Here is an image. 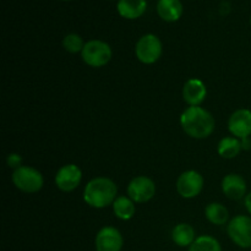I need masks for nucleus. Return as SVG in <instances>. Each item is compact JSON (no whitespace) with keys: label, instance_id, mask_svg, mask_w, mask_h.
I'll list each match as a JSON object with an SVG mask.
<instances>
[{"label":"nucleus","instance_id":"obj_18","mask_svg":"<svg viewBox=\"0 0 251 251\" xmlns=\"http://www.w3.org/2000/svg\"><path fill=\"white\" fill-rule=\"evenodd\" d=\"M243 150L242 140L234 136H226L220 140L217 146V152L222 158H235Z\"/></svg>","mask_w":251,"mask_h":251},{"label":"nucleus","instance_id":"obj_5","mask_svg":"<svg viewBox=\"0 0 251 251\" xmlns=\"http://www.w3.org/2000/svg\"><path fill=\"white\" fill-rule=\"evenodd\" d=\"M163 53V44L158 36L153 33H146L140 37L135 44V56L140 63L145 65H152L161 59Z\"/></svg>","mask_w":251,"mask_h":251},{"label":"nucleus","instance_id":"obj_8","mask_svg":"<svg viewBox=\"0 0 251 251\" xmlns=\"http://www.w3.org/2000/svg\"><path fill=\"white\" fill-rule=\"evenodd\" d=\"M127 196L135 203H146L156 195V184L146 176H137L130 180L126 188Z\"/></svg>","mask_w":251,"mask_h":251},{"label":"nucleus","instance_id":"obj_6","mask_svg":"<svg viewBox=\"0 0 251 251\" xmlns=\"http://www.w3.org/2000/svg\"><path fill=\"white\" fill-rule=\"evenodd\" d=\"M228 237L242 249L251 248V216L238 215L227 225Z\"/></svg>","mask_w":251,"mask_h":251},{"label":"nucleus","instance_id":"obj_24","mask_svg":"<svg viewBox=\"0 0 251 251\" xmlns=\"http://www.w3.org/2000/svg\"><path fill=\"white\" fill-rule=\"evenodd\" d=\"M242 146H243V150H250L251 149L250 137H247V139L242 140Z\"/></svg>","mask_w":251,"mask_h":251},{"label":"nucleus","instance_id":"obj_20","mask_svg":"<svg viewBox=\"0 0 251 251\" xmlns=\"http://www.w3.org/2000/svg\"><path fill=\"white\" fill-rule=\"evenodd\" d=\"M188 251H222V247L215 237L200 235L189 247Z\"/></svg>","mask_w":251,"mask_h":251},{"label":"nucleus","instance_id":"obj_7","mask_svg":"<svg viewBox=\"0 0 251 251\" xmlns=\"http://www.w3.org/2000/svg\"><path fill=\"white\" fill-rule=\"evenodd\" d=\"M203 185H205V179L202 174L199 173L198 171H185L178 176L176 179V193L183 199L190 200L199 196L202 191Z\"/></svg>","mask_w":251,"mask_h":251},{"label":"nucleus","instance_id":"obj_19","mask_svg":"<svg viewBox=\"0 0 251 251\" xmlns=\"http://www.w3.org/2000/svg\"><path fill=\"white\" fill-rule=\"evenodd\" d=\"M205 217L212 225L225 226L229 220V212L223 203L211 202L206 206Z\"/></svg>","mask_w":251,"mask_h":251},{"label":"nucleus","instance_id":"obj_13","mask_svg":"<svg viewBox=\"0 0 251 251\" xmlns=\"http://www.w3.org/2000/svg\"><path fill=\"white\" fill-rule=\"evenodd\" d=\"M222 191L230 200H240L248 195V184L244 176L237 173H229L222 179Z\"/></svg>","mask_w":251,"mask_h":251},{"label":"nucleus","instance_id":"obj_1","mask_svg":"<svg viewBox=\"0 0 251 251\" xmlns=\"http://www.w3.org/2000/svg\"><path fill=\"white\" fill-rule=\"evenodd\" d=\"M180 126L191 139H207L216 127L215 117L202 107H188L180 115Z\"/></svg>","mask_w":251,"mask_h":251},{"label":"nucleus","instance_id":"obj_4","mask_svg":"<svg viewBox=\"0 0 251 251\" xmlns=\"http://www.w3.org/2000/svg\"><path fill=\"white\" fill-rule=\"evenodd\" d=\"M81 58L83 63L91 68H103L112 60L113 50L107 42L102 39H91L85 43Z\"/></svg>","mask_w":251,"mask_h":251},{"label":"nucleus","instance_id":"obj_23","mask_svg":"<svg viewBox=\"0 0 251 251\" xmlns=\"http://www.w3.org/2000/svg\"><path fill=\"white\" fill-rule=\"evenodd\" d=\"M244 205H245V208H247L248 213H249V215L251 216V191L249 194H248L247 196H245Z\"/></svg>","mask_w":251,"mask_h":251},{"label":"nucleus","instance_id":"obj_3","mask_svg":"<svg viewBox=\"0 0 251 251\" xmlns=\"http://www.w3.org/2000/svg\"><path fill=\"white\" fill-rule=\"evenodd\" d=\"M11 180L15 188L26 194L38 193L44 185V178L41 172L31 166H21L14 169Z\"/></svg>","mask_w":251,"mask_h":251},{"label":"nucleus","instance_id":"obj_15","mask_svg":"<svg viewBox=\"0 0 251 251\" xmlns=\"http://www.w3.org/2000/svg\"><path fill=\"white\" fill-rule=\"evenodd\" d=\"M117 10L123 19H140L147 10V0H118Z\"/></svg>","mask_w":251,"mask_h":251},{"label":"nucleus","instance_id":"obj_26","mask_svg":"<svg viewBox=\"0 0 251 251\" xmlns=\"http://www.w3.org/2000/svg\"><path fill=\"white\" fill-rule=\"evenodd\" d=\"M250 25H251V19H250Z\"/></svg>","mask_w":251,"mask_h":251},{"label":"nucleus","instance_id":"obj_16","mask_svg":"<svg viewBox=\"0 0 251 251\" xmlns=\"http://www.w3.org/2000/svg\"><path fill=\"white\" fill-rule=\"evenodd\" d=\"M195 229L189 223H179L172 230V240L178 247L186 248L190 247L196 239Z\"/></svg>","mask_w":251,"mask_h":251},{"label":"nucleus","instance_id":"obj_9","mask_svg":"<svg viewBox=\"0 0 251 251\" xmlns=\"http://www.w3.org/2000/svg\"><path fill=\"white\" fill-rule=\"evenodd\" d=\"M82 180V171L75 163H68L59 168L55 174V185L63 193H71L76 190Z\"/></svg>","mask_w":251,"mask_h":251},{"label":"nucleus","instance_id":"obj_25","mask_svg":"<svg viewBox=\"0 0 251 251\" xmlns=\"http://www.w3.org/2000/svg\"><path fill=\"white\" fill-rule=\"evenodd\" d=\"M63 1H70V0H63Z\"/></svg>","mask_w":251,"mask_h":251},{"label":"nucleus","instance_id":"obj_14","mask_svg":"<svg viewBox=\"0 0 251 251\" xmlns=\"http://www.w3.org/2000/svg\"><path fill=\"white\" fill-rule=\"evenodd\" d=\"M157 15L166 22H176L183 16L184 7L180 0H158Z\"/></svg>","mask_w":251,"mask_h":251},{"label":"nucleus","instance_id":"obj_11","mask_svg":"<svg viewBox=\"0 0 251 251\" xmlns=\"http://www.w3.org/2000/svg\"><path fill=\"white\" fill-rule=\"evenodd\" d=\"M228 130L232 136L243 140L251 136V110L240 108L233 112L228 119Z\"/></svg>","mask_w":251,"mask_h":251},{"label":"nucleus","instance_id":"obj_12","mask_svg":"<svg viewBox=\"0 0 251 251\" xmlns=\"http://www.w3.org/2000/svg\"><path fill=\"white\" fill-rule=\"evenodd\" d=\"M183 100L189 107H199L207 97V88L200 78H189L183 87Z\"/></svg>","mask_w":251,"mask_h":251},{"label":"nucleus","instance_id":"obj_22","mask_svg":"<svg viewBox=\"0 0 251 251\" xmlns=\"http://www.w3.org/2000/svg\"><path fill=\"white\" fill-rule=\"evenodd\" d=\"M6 163L7 166L11 167V168L16 169L19 167L22 166V157L19 153H10L6 157Z\"/></svg>","mask_w":251,"mask_h":251},{"label":"nucleus","instance_id":"obj_2","mask_svg":"<svg viewBox=\"0 0 251 251\" xmlns=\"http://www.w3.org/2000/svg\"><path fill=\"white\" fill-rule=\"evenodd\" d=\"M118 198V185L107 176H97L86 184L83 189V201L90 207L102 210L113 205Z\"/></svg>","mask_w":251,"mask_h":251},{"label":"nucleus","instance_id":"obj_21","mask_svg":"<svg viewBox=\"0 0 251 251\" xmlns=\"http://www.w3.org/2000/svg\"><path fill=\"white\" fill-rule=\"evenodd\" d=\"M63 47L68 53L77 54L81 53L85 47L82 37L77 33H69L63 38Z\"/></svg>","mask_w":251,"mask_h":251},{"label":"nucleus","instance_id":"obj_10","mask_svg":"<svg viewBox=\"0 0 251 251\" xmlns=\"http://www.w3.org/2000/svg\"><path fill=\"white\" fill-rule=\"evenodd\" d=\"M124 239L119 229L107 226L98 230L95 239L96 251H122Z\"/></svg>","mask_w":251,"mask_h":251},{"label":"nucleus","instance_id":"obj_17","mask_svg":"<svg viewBox=\"0 0 251 251\" xmlns=\"http://www.w3.org/2000/svg\"><path fill=\"white\" fill-rule=\"evenodd\" d=\"M112 207L115 217L120 221H130L136 213V203L127 195L118 196Z\"/></svg>","mask_w":251,"mask_h":251}]
</instances>
